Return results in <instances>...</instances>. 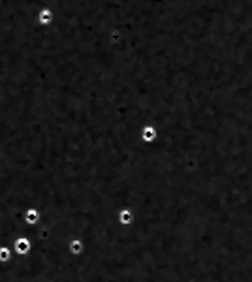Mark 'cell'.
<instances>
[{"label": "cell", "instance_id": "obj_1", "mask_svg": "<svg viewBox=\"0 0 252 282\" xmlns=\"http://www.w3.org/2000/svg\"><path fill=\"white\" fill-rule=\"evenodd\" d=\"M38 21H40V25H43V27H47V25H51V10H47V8H43L42 12H40V15H38Z\"/></svg>", "mask_w": 252, "mask_h": 282}]
</instances>
